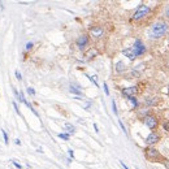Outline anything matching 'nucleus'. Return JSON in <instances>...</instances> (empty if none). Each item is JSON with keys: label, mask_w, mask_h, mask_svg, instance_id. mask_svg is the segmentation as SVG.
Segmentation results:
<instances>
[{"label": "nucleus", "mask_w": 169, "mask_h": 169, "mask_svg": "<svg viewBox=\"0 0 169 169\" xmlns=\"http://www.w3.org/2000/svg\"><path fill=\"white\" fill-rule=\"evenodd\" d=\"M169 31V24L165 21H159L155 22L148 30V37L151 39H160Z\"/></svg>", "instance_id": "obj_1"}, {"label": "nucleus", "mask_w": 169, "mask_h": 169, "mask_svg": "<svg viewBox=\"0 0 169 169\" xmlns=\"http://www.w3.org/2000/svg\"><path fill=\"white\" fill-rule=\"evenodd\" d=\"M14 75H16V78H17V80H18V81L22 80V75H21V73H20L18 70H16V72H14Z\"/></svg>", "instance_id": "obj_25"}, {"label": "nucleus", "mask_w": 169, "mask_h": 169, "mask_svg": "<svg viewBox=\"0 0 169 169\" xmlns=\"http://www.w3.org/2000/svg\"><path fill=\"white\" fill-rule=\"evenodd\" d=\"M163 128H164L165 131L169 133V121H165V122H164V124H163Z\"/></svg>", "instance_id": "obj_22"}, {"label": "nucleus", "mask_w": 169, "mask_h": 169, "mask_svg": "<svg viewBox=\"0 0 169 169\" xmlns=\"http://www.w3.org/2000/svg\"><path fill=\"white\" fill-rule=\"evenodd\" d=\"M12 164H13V165H14V167H16L17 169H22V165H21V164H18V163H17L16 160H12Z\"/></svg>", "instance_id": "obj_24"}, {"label": "nucleus", "mask_w": 169, "mask_h": 169, "mask_svg": "<svg viewBox=\"0 0 169 169\" xmlns=\"http://www.w3.org/2000/svg\"><path fill=\"white\" fill-rule=\"evenodd\" d=\"M163 163H164L165 167H167V169H169V160H168V159H164V160H163Z\"/></svg>", "instance_id": "obj_29"}, {"label": "nucleus", "mask_w": 169, "mask_h": 169, "mask_svg": "<svg viewBox=\"0 0 169 169\" xmlns=\"http://www.w3.org/2000/svg\"><path fill=\"white\" fill-rule=\"evenodd\" d=\"M59 138L65 139V141H69V134H66V133H60V134H59Z\"/></svg>", "instance_id": "obj_18"}, {"label": "nucleus", "mask_w": 169, "mask_h": 169, "mask_svg": "<svg viewBox=\"0 0 169 169\" xmlns=\"http://www.w3.org/2000/svg\"><path fill=\"white\" fill-rule=\"evenodd\" d=\"M118 124H120V126H121L122 130H124V133L126 134V129H125V126H124V124H122V121H121V120H118Z\"/></svg>", "instance_id": "obj_28"}, {"label": "nucleus", "mask_w": 169, "mask_h": 169, "mask_svg": "<svg viewBox=\"0 0 169 169\" xmlns=\"http://www.w3.org/2000/svg\"><path fill=\"white\" fill-rule=\"evenodd\" d=\"M13 107H14V111L17 112V114H21V113H20V108H18V106L16 104V102H13Z\"/></svg>", "instance_id": "obj_27"}, {"label": "nucleus", "mask_w": 169, "mask_h": 169, "mask_svg": "<svg viewBox=\"0 0 169 169\" xmlns=\"http://www.w3.org/2000/svg\"><path fill=\"white\" fill-rule=\"evenodd\" d=\"M89 43H90V38H89V35H86V34L80 35V37L77 38V41H75V44H77V47L80 48L81 51L87 47Z\"/></svg>", "instance_id": "obj_6"}, {"label": "nucleus", "mask_w": 169, "mask_h": 169, "mask_svg": "<svg viewBox=\"0 0 169 169\" xmlns=\"http://www.w3.org/2000/svg\"><path fill=\"white\" fill-rule=\"evenodd\" d=\"M33 46H34V43H33V42H29V43H26V46H25V48H26V51H29V49H31V48H33Z\"/></svg>", "instance_id": "obj_21"}, {"label": "nucleus", "mask_w": 169, "mask_h": 169, "mask_svg": "<svg viewBox=\"0 0 169 169\" xmlns=\"http://www.w3.org/2000/svg\"><path fill=\"white\" fill-rule=\"evenodd\" d=\"M168 41H169V39H168Z\"/></svg>", "instance_id": "obj_36"}, {"label": "nucleus", "mask_w": 169, "mask_h": 169, "mask_svg": "<svg viewBox=\"0 0 169 169\" xmlns=\"http://www.w3.org/2000/svg\"><path fill=\"white\" fill-rule=\"evenodd\" d=\"M143 121H145L146 126L151 129V130H156L157 125H159V121H157V118L155 116H152V114H150V116H147L143 118Z\"/></svg>", "instance_id": "obj_5"}, {"label": "nucleus", "mask_w": 169, "mask_h": 169, "mask_svg": "<svg viewBox=\"0 0 169 169\" xmlns=\"http://www.w3.org/2000/svg\"><path fill=\"white\" fill-rule=\"evenodd\" d=\"M157 102H159V100H157L156 98H147L145 100V103L147 104V106H156Z\"/></svg>", "instance_id": "obj_15"}, {"label": "nucleus", "mask_w": 169, "mask_h": 169, "mask_svg": "<svg viewBox=\"0 0 169 169\" xmlns=\"http://www.w3.org/2000/svg\"><path fill=\"white\" fill-rule=\"evenodd\" d=\"M96 55H98V51H96V49H94V48H90L89 52L86 53V57H87V59L90 60V59H94Z\"/></svg>", "instance_id": "obj_12"}, {"label": "nucleus", "mask_w": 169, "mask_h": 169, "mask_svg": "<svg viewBox=\"0 0 169 169\" xmlns=\"http://www.w3.org/2000/svg\"><path fill=\"white\" fill-rule=\"evenodd\" d=\"M103 34H104V30H103L102 26H92L91 29H90V35H91V37H94V38H96V39L102 38Z\"/></svg>", "instance_id": "obj_8"}, {"label": "nucleus", "mask_w": 169, "mask_h": 169, "mask_svg": "<svg viewBox=\"0 0 169 169\" xmlns=\"http://www.w3.org/2000/svg\"><path fill=\"white\" fill-rule=\"evenodd\" d=\"M160 139H161V137H160L159 133L152 131V133H151V134L146 138V141H145V142H146V145H147V146H151V147H152L154 145H156L157 142H160Z\"/></svg>", "instance_id": "obj_7"}, {"label": "nucleus", "mask_w": 169, "mask_h": 169, "mask_svg": "<svg viewBox=\"0 0 169 169\" xmlns=\"http://www.w3.org/2000/svg\"><path fill=\"white\" fill-rule=\"evenodd\" d=\"M129 102L133 104V107H134V108H137V107H138V100H137L135 96H131V98H129Z\"/></svg>", "instance_id": "obj_16"}, {"label": "nucleus", "mask_w": 169, "mask_h": 169, "mask_svg": "<svg viewBox=\"0 0 169 169\" xmlns=\"http://www.w3.org/2000/svg\"><path fill=\"white\" fill-rule=\"evenodd\" d=\"M14 142H16V145H21V141H20V139H16V141H14Z\"/></svg>", "instance_id": "obj_34"}, {"label": "nucleus", "mask_w": 169, "mask_h": 169, "mask_svg": "<svg viewBox=\"0 0 169 169\" xmlns=\"http://www.w3.org/2000/svg\"><path fill=\"white\" fill-rule=\"evenodd\" d=\"M68 151H69V155H70V157L73 159V157H74V152H73V150H68Z\"/></svg>", "instance_id": "obj_32"}, {"label": "nucleus", "mask_w": 169, "mask_h": 169, "mask_svg": "<svg viewBox=\"0 0 169 169\" xmlns=\"http://www.w3.org/2000/svg\"><path fill=\"white\" fill-rule=\"evenodd\" d=\"M120 164H121V167H122V168H124V169H129V168H128V165H126V164H125V163H124V161H120Z\"/></svg>", "instance_id": "obj_31"}, {"label": "nucleus", "mask_w": 169, "mask_h": 169, "mask_svg": "<svg viewBox=\"0 0 169 169\" xmlns=\"http://www.w3.org/2000/svg\"><path fill=\"white\" fill-rule=\"evenodd\" d=\"M145 155H146V159L150 160V161H159V160H164V157L161 156L160 151L156 150L155 147H151V146H147L145 148Z\"/></svg>", "instance_id": "obj_2"}, {"label": "nucleus", "mask_w": 169, "mask_h": 169, "mask_svg": "<svg viewBox=\"0 0 169 169\" xmlns=\"http://www.w3.org/2000/svg\"><path fill=\"white\" fill-rule=\"evenodd\" d=\"M122 53H124L125 56L128 57L129 60L130 61H134L137 57H135V55H134V52H133V49H131V47L130 48H126V49H124V51H122Z\"/></svg>", "instance_id": "obj_10"}, {"label": "nucleus", "mask_w": 169, "mask_h": 169, "mask_svg": "<svg viewBox=\"0 0 169 169\" xmlns=\"http://www.w3.org/2000/svg\"><path fill=\"white\" fill-rule=\"evenodd\" d=\"M131 49H133V52H134V55H135V57H138V56H141V55H143V53L146 52V46L142 43V41L141 39H137V41L134 42V46L131 47Z\"/></svg>", "instance_id": "obj_4"}, {"label": "nucleus", "mask_w": 169, "mask_h": 169, "mask_svg": "<svg viewBox=\"0 0 169 169\" xmlns=\"http://www.w3.org/2000/svg\"><path fill=\"white\" fill-rule=\"evenodd\" d=\"M69 91L72 92V94H75V95H80V96H82L83 94H82V91L80 90V87H75V86H73L72 85L70 86V89H69Z\"/></svg>", "instance_id": "obj_13"}, {"label": "nucleus", "mask_w": 169, "mask_h": 169, "mask_svg": "<svg viewBox=\"0 0 169 169\" xmlns=\"http://www.w3.org/2000/svg\"><path fill=\"white\" fill-rule=\"evenodd\" d=\"M1 134H3V138H4L5 145H8L9 141H8V134H7V131H5V130H1Z\"/></svg>", "instance_id": "obj_19"}, {"label": "nucleus", "mask_w": 169, "mask_h": 169, "mask_svg": "<svg viewBox=\"0 0 169 169\" xmlns=\"http://www.w3.org/2000/svg\"><path fill=\"white\" fill-rule=\"evenodd\" d=\"M94 129H95L96 133H99V128H98V125H96V124H94Z\"/></svg>", "instance_id": "obj_33"}, {"label": "nucleus", "mask_w": 169, "mask_h": 169, "mask_svg": "<svg viewBox=\"0 0 169 169\" xmlns=\"http://www.w3.org/2000/svg\"><path fill=\"white\" fill-rule=\"evenodd\" d=\"M65 129H66V131H68V134H69V135L75 133V128L72 124H69V122H66V124H65Z\"/></svg>", "instance_id": "obj_14"}, {"label": "nucleus", "mask_w": 169, "mask_h": 169, "mask_svg": "<svg viewBox=\"0 0 169 169\" xmlns=\"http://www.w3.org/2000/svg\"><path fill=\"white\" fill-rule=\"evenodd\" d=\"M27 92H29V95H31V96L35 95V90L33 87H27Z\"/></svg>", "instance_id": "obj_23"}, {"label": "nucleus", "mask_w": 169, "mask_h": 169, "mask_svg": "<svg viewBox=\"0 0 169 169\" xmlns=\"http://www.w3.org/2000/svg\"><path fill=\"white\" fill-rule=\"evenodd\" d=\"M139 72L138 70H131V73L129 74V78H134V77H139Z\"/></svg>", "instance_id": "obj_17"}, {"label": "nucleus", "mask_w": 169, "mask_h": 169, "mask_svg": "<svg viewBox=\"0 0 169 169\" xmlns=\"http://www.w3.org/2000/svg\"><path fill=\"white\" fill-rule=\"evenodd\" d=\"M112 109H113V113L117 116V108H116V102L114 100H112Z\"/></svg>", "instance_id": "obj_26"}, {"label": "nucleus", "mask_w": 169, "mask_h": 169, "mask_svg": "<svg viewBox=\"0 0 169 169\" xmlns=\"http://www.w3.org/2000/svg\"><path fill=\"white\" fill-rule=\"evenodd\" d=\"M126 70V65L124 64V61H118L116 63V72L117 73H124Z\"/></svg>", "instance_id": "obj_11"}, {"label": "nucleus", "mask_w": 169, "mask_h": 169, "mask_svg": "<svg viewBox=\"0 0 169 169\" xmlns=\"http://www.w3.org/2000/svg\"><path fill=\"white\" fill-rule=\"evenodd\" d=\"M168 66H169V60H168Z\"/></svg>", "instance_id": "obj_35"}, {"label": "nucleus", "mask_w": 169, "mask_h": 169, "mask_svg": "<svg viewBox=\"0 0 169 169\" xmlns=\"http://www.w3.org/2000/svg\"><path fill=\"white\" fill-rule=\"evenodd\" d=\"M151 12V8L148 5H146V4H141L138 7V8L135 9V12L134 14H133V17L131 18L134 20V21H139V20H142V18H145L146 16H148V13Z\"/></svg>", "instance_id": "obj_3"}, {"label": "nucleus", "mask_w": 169, "mask_h": 169, "mask_svg": "<svg viewBox=\"0 0 169 169\" xmlns=\"http://www.w3.org/2000/svg\"><path fill=\"white\" fill-rule=\"evenodd\" d=\"M103 87H104V92H106V95H107V96H109V90H108V85H107L106 82H104V83H103Z\"/></svg>", "instance_id": "obj_20"}, {"label": "nucleus", "mask_w": 169, "mask_h": 169, "mask_svg": "<svg viewBox=\"0 0 169 169\" xmlns=\"http://www.w3.org/2000/svg\"><path fill=\"white\" fill-rule=\"evenodd\" d=\"M122 95L125 96V98H131V96H135V94L138 92V89H137V86H131V87H126V89H122Z\"/></svg>", "instance_id": "obj_9"}, {"label": "nucleus", "mask_w": 169, "mask_h": 169, "mask_svg": "<svg viewBox=\"0 0 169 169\" xmlns=\"http://www.w3.org/2000/svg\"><path fill=\"white\" fill-rule=\"evenodd\" d=\"M164 14H165V17H169V5L165 8V12H164Z\"/></svg>", "instance_id": "obj_30"}]
</instances>
